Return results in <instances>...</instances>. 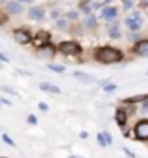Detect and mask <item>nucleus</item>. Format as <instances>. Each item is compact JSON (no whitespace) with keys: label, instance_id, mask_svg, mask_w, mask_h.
<instances>
[{"label":"nucleus","instance_id":"1","mask_svg":"<svg viewBox=\"0 0 148 158\" xmlns=\"http://www.w3.org/2000/svg\"><path fill=\"white\" fill-rule=\"evenodd\" d=\"M94 61L101 63V64H119L124 63V52L119 47L113 45H99L93 51Z\"/></svg>","mask_w":148,"mask_h":158},{"label":"nucleus","instance_id":"2","mask_svg":"<svg viewBox=\"0 0 148 158\" xmlns=\"http://www.w3.org/2000/svg\"><path fill=\"white\" fill-rule=\"evenodd\" d=\"M122 24H124V28L127 30L129 33H133V31H143L145 10H141V9L136 7L134 10L127 12V14L124 16V19H122Z\"/></svg>","mask_w":148,"mask_h":158},{"label":"nucleus","instance_id":"3","mask_svg":"<svg viewBox=\"0 0 148 158\" xmlns=\"http://www.w3.org/2000/svg\"><path fill=\"white\" fill-rule=\"evenodd\" d=\"M58 51L61 54H65V56L75 57V56H80L82 54V45L77 40H63V42L58 44Z\"/></svg>","mask_w":148,"mask_h":158},{"label":"nucleus","instance_id":"4","mask_svg":"<svg viewBox=\"0 0 148 158\" xmlns=\"http://www.w3.org/2000/svg\"><path fill=\"white\" fill-rule=\"evenodd\" d=\"M98 16H99V21H103L105 24H110V23H113V21H117V19H120V9L113 4L105 5V7L98 12Z\"/></svg>","mask_w":148,"mask_h":158},{"label":"nucleus","instance_id":"5","mask_svg":"<svg viewBox=\"0 0 148 158\" xmlns=\"http://www.w3.org/2000/svg\"><path fill=\"white\" fill-rule=\"evenodd\" d=\"M47 18V12H46V7L44 5H32L28 9V19L30 21H35V23H40Z\"/></svg>","mask_w":148,"mask_h":158},{"label":"nucleus","instance_id":"6","mask_svg":"<svg viewBox=\"0 0 148 158\" xmlns=\"http://www.w3.org/2000/svg\"><path fill=\"white\" fill-rule=\"evenodd\" d=\"M122 21L120 19H117V21H113V23L107 24V35L110 40H120L122 37H124V33H122Z\"/></svg>","mask_w":148,"mask_h":158},{"label":"nucleus","instance_id":"7","mask_svg":"<svg viewBox=\"0 0 148 158\" xmlns=\"http://www.w3.org/2000/svg\"><path fill=\"white\" fill-rule=\"evenodd\" d=\"M134 137L138 141H145L148 143V118L139 120L134 125Z\"/></svg>","mask_w":148,"mask_h":158},{"label":"nucleus","instance_id":"8","mask_svg":"<svg viewBox=\"0 0 148 158\" xmlns=\"http://www.w3.org/2000/svg\"><path fill=\"white\" fill-rule=\"evenodd\" d=\"M131 54H134L136 57H148V38L145 37L143 40H139L138 44H133Z\"/></svg>","mask_w":148,"mask_h":158},{"label":"nucleus","instance_id":"9","mask_svg":"<svg viewBox=\"0 0 148 158\" xmlns=\"http://www.w3.org/2000/svg\"><path fill=\"white\" fill-rule=\"evenodd\" d=\"M4 5H5V12L11 16H19V14H23V10H24V4L19 2V0H7Z\"/></svg>","mask_w":148,"mask_h":158},{"label":"nucleus","instance_id":"10","mask_svg":"<svg viewBox=\"0 0 148 158\" xmlns=\"http://www.w3.org/2000/svg\"><path fill=\"white\" fill-rule=\"evenodd\" d=\"M12 37L16 44H21V45H26L32 42V33L28 31V28H16L12 31Z\"/></svg>","mask_w":148,"mask_h":158},{"label":"nucleus","instance_id":"11","mask_svg":"<svg viewBox=\"0 0 148 158\" xmlns=\"http://www.w3.org/2000/svg\"><path fill=\"white\" fill-rule=\"evenodd\" d=\"M99 26V16L96 12L89 16H82V28L84 30H96Z\"/></svg>","mask_w":148,"mask_h":158},{"label":"nucleus","instance_id":"12","mask_svg":"<svg viewBox=\"0 0 148 158\" xmlns=\"http://www.w3.org/2000/svg\"><path fill=\"white\" fill-rule=\"evenodd\" d=\"M127 120H129V113L125 111V108H117L115 110V123L120 129H124L127 125Z\"/></svg>","mask_w":148,"mask_h":158},{"label":"nucleus","instance_id":"13","mask_svg":"<svg viewBox=\"0 0 148 158\" xmlns=\"http://www.w3.org/2000/svg\"><path fill=\"white\" fill-rule=\"evenodd\" d=\"M33 42H35V47L46 45V44L51 42V33L46 31V30H40V31H37V35H35V38H33Z\"/></svg>","mask_w":148,"mask_h":158},{"label":"nucleus","instance_id":"14","mask_svg":"<svg viewBox=\"0 0 148 158\" xmlns=\"http://www.w3.org/2000/svg\"><path fill=\"white\" fill-rule=\"evenodd\" d=\"M38 54H40L44 59H51V57L56 54V49L51 45V42H49V44H46V45L38 47Z\"/></svg>","mask_w":148,"mask_h":158},{"label":"nucleus","instance_id":"15","mask_svg":"<svg viewBox=\"0 0 148 158\" xmlns=\"http://www.w3.org/2000/svg\"><path fill=\"white\" fill-rule=\"evenodd\" d=\"M143 38H145L143 31H133V33L127 31V35H125V40L129 44H138L139 40H143Z\"/></svg>","mask_w":148,"mask_h":158},{"label":"nucleus","instance_id":"16","mask_svg":"<svg viewBox=\"0 0 148 158\" xmlns=\"http://www.w3.org/2000/svg\"><path fill=\"white\" fill-rule=\"evenodd\" d=\"M80 16H82V12H80L79 9H70V10L65 12V18L68 19L70 23H77V21L80 19Z\"/></svg>","mask_w":148,"mask_h":158},{"label":"nucleus","instance_id":"17","mask_svg":"<svg viewBox=\"0 0 148 158\" xmlns=\"http://www.w3.org/2000/svg\"><path fill=\"white\" fill-rule=\"evenodd\" d=\"M38 87H40V90H44V92H51V94H59L61 92V89L58 87V85H52V84H49V82H42Z\"/></svg>","mask_w":148,"mask_h":158},{"label":"nucleus","instance_id":"18","mask_svg":"<svg viewBox=\"0 0 148 158\" xmlns=\"http://www.w3.org/2000/svg\"><path fill=\"white\" fill-rule=\"evenodd\" d=\"M54 26H56V30L58 31H68V28H70V21L63 16V18H59L58 21H54Z\"/></svg>","mask_w":148,"mask_h":158},{"label":"nucleus","instance_id":"19","mask_svg":"<svg viewBox=\"0 0 148 158\" xmlns=\"http://www.w3.org/2000/svg\"><path fill=\"white\" fill-rule=\"evenodd\" d=\"M73 77L77 80H80V82H84V84H89V82H94V77L93 75H87V73H82V71H73Z\"/></svg>","mask_w":148,"mask_h":158},{"label":"nucleus","instance_id":"20","mask_svg":"<svg viewBox=\"0 0 148 158\" xmlns=\"http://www.w3.org/2000/svg\"><path fill=\"white\" fill-rule=\"evenodd\" d=\"M120 2H122V9H124L125 12H131V10H134L136 7H138L136 0H120Z\"/></svg>","mask_w":148,"mask_h":158},{"label":"nucleus","instance_id":"21","mask_svg":"<svg viewBox=\"0 0 148 158\" xmlns=\"http://www.w3.org/2000/svg\"><path fill=\"white\" fill-rule=\"evenodd\" d=\"M79 10L82 12V16H89L94 12L93 4H82V2H79Z\"/></svg>","mask_w":148,"mask_h":158},{"label":"nucleus","instance_id":"22","mask_svg":"<svg viewBox=\"0 0 148 158\" xmlns=\"http://www.w3.org/2000/svg\"><path fill=\"white\" fill-rule=\"evenodd\" d=\"M47 68H49L51 71H54V73H65V71H66V68L63 64H56V63H49Z\"/></svg>","mask_w":148,"mask_h":158},{"label":"nucleus","instance_id":"23","mask_svg":"<svg viewBox=\"0 0 148 158\" xmlns=\"http://www.w3.org/2000/svg\"><path fill=\"white\" fill-rule=\"evenodd\" d=\"M103 92H115V90H117V89H119V85H117V84H113V82H108V84L107 85H103Z\"/></svg>","mask_w":148,"mask_h":158},{"label":"nucleus","instance_id":"24","mask_svg":"<svg viewBox=\"0 0 148 158\" xmlns=\"http://www.w3.org/2000/svg\"><path fill=\"white\" fill-rule=\"evenodd\" d=\"M59 18H63V16H61V10H59V9H52L51 12H49V19H51V21H58Z\"/></svg>","mask_w":148,"mask_h":158},{"label":"nucleus","instance_id":"25","mask_svg":"<svg viewBox=\"0 0 148 158\" xmlns=\"http://www.w3.org/2000/svg\"><path fill=\"white\" fill-rule=\"evenodd\" d=\"M96 141H98V144H99L101 148H107V146H108V144H107V139H105V134H103V132H98Z\"/></svg>","mask_w":148,"mask_h":158},{"label":"nucleus","instance_id":"26","mask_svg":"<svg viewBox=\"0 0 148 158\" xmlns=\"http://www.w3.org/2000/svg\"><path fill=\"white\" fill-rule=\"evenodd\" d=\"M2 141H4L5 144H9V146H12V148H16V143H14L12 139H11L9 134H2Z\"/></svg>","mask_w":148,"mask_h":158},{"label":"nucleus","instance_id":"27","mask_svg":"<svg viewBox=\"0 0 148 158\" xmlns=\"http://www.w3.org/2000/svg\"><path fill=\"white\" fill-rule=\"evenodd\" d=\"M103 134H105V139H107V144H108V146H111V144H113V137H111V134L108 132V130H103Z\"/></svg>","mask_w":148,"mask_h":158},{"label":"nucleus","instance_id":"28","mask_svg":"<svg viewBox=\"0 0 148 158\" xmlns=\"http://www.w3.org/2000/svg\"><path fill=\"white\" fill-rule=\"evenodd\" d=\"M122 151H124V155H125L127 158H136V153H134V151H131V149H129V148H125V146L122 148Z\"/></svg>","mask_w":148,"mask_h":158},{"label":"nucleus","instance_id":"29","mask_svg":"<svg viewBox=\"0 0 148 158\" xmlns=\"http://www.w3.org/2000/svg\"><path fill=\"white\" fill-rule=\"evenodd\" d=\"M26 122L30 123V125H37V123H38V120H37V116H35V115H28Z\"/></svg>","mask_w":148,"mask_h":158},{"label":"nucleus","instance_id":"30","mask_svg":"<svg viewBox=\"0 0 148 158\" xmlns=\"http://www.w3.org/2000/svg\"><path fill=\"white\" fill-rule=\"evenodd\" d=\"M139 111H141V113H146V111H148V98L145 99L143 102H141V106H139Z\"/></svg>","mask_w":148,"mask_h":158},{"label":"nucleus","instance_id":"31","mask_svg":"<svg viewBox=\"0 0 148 158\" xmlns=\"http://www.w3.org/2000/svg\"><path fill=\"white\" fill-rule=\"evenodd\" d=\"M2 90H4V92H7V94H12V96H18V92H16V90H14V89H11V87H2Z\"/></svg>","mask_w":148,"mask_h":158},{"label":"nucleus","instance_id":"32","mask_svg":"<svg viewBox=\"0 0 148 158\" xmlns=\"http://www.w3.org/2000/svg\"><path fill=\"white\" fill-rule=\"evenodd\" d=\"M38 110L40 111H49V106H47L46 102H38Z\"/></svg>","mask_w":148,"mask_h":158},{"label":"nucleus","instance_id":"33","mask_svg":"<svg viewBox=\"0 0 148 158\" xmlns=\"http://www.w3.org/2000/svg\"><path fill=\"white\" fill-rule=\"evenodd\" d=\"M0 61H2V63H9L11 57H9V56H5L4 52H0Z\"/></svg>","mask_w":148,"mask_h":158},{"label":"nucleus","instance_id":"34","mask_svg":"<svg viewBox=\"0 0 148 158\" xmlns=\"http://www.w3.org/2000/svg\"><path fill=\"white\" fill-rule=\"evenodd\" d=\"M87 137H89V134L85 130H82V132H80V139H87Z\"/></svg>","mask_w":148,"mask_h":158},{"label":"nucleus","instance_id":"35","mask_svg":"<svg viewBox=\"0 0 148 158\" xmlns=\"http://www.w3.org/2000/svg\"><path fill=\"white\" fill-rule=\"evenodd\" d=\"M105 2V5H110V4H113V2H119V0H103Z\"/></svg>","mask_w":148,"mask_h":158},{"label":"nucleus","instance_id":"36","mask_svg":"<svg viewBox=\"0 0 148 158\" xmlns=\"http://www.w3.org/2000/svg\"><path fill=\"white\" fill-rule=\"evenodd\" d=\"M122 134H124V137H129V135H131V132H129V130H122Z\"/></svg>","mask_w":148,"mask_h":158},{"label":"nucleus","instance_id":"37","mask_svg":"<svg viewBox=\"0 0 148 158\" xmlns=\"http://www.w3.org/2000/svg\"><path fill=\"white\" fill-rule=\"evenodd\" d=\"M0 99H2V102H4V104H9V106H11V101H9V99H5V98H0Z\"/></svg>","mask_w":148,"mask_h":158},{"label":"nucleus","instance_id":"38","mask_svg":"<svg viewBox=\"0 0 148 158\" xmlns=\"http://www.w3.org/2000/svg\"><path fill=\"white\" fill-rule=\"evenodd\" d=\"M19 2H23V4H33L35 0H19Z\"/></svg>","mask_w":148,"mask_h":158},{"label":"nucleus","instance_id":"39","mask_svg":"<svg viewBox=\"0 0 148 158\" xmlns=\"http://www.w3.org/2000/svg\"><path fill=\"white\" fill-rule=\"evenodd\" d=\"M80 2H82V4H93L94 0H80Z\"/></svg>","mask_w":148,"mask_h":158},{"label":"nucleus","instance_id":"40","mask_svg":"<svg viewBox=\"0 0 148 158\" xmlns=\"http://www.w3.org/2000/svg\"><path fill=\"white\" fill-rule=\"evenodd\" d=\"M5 2H7V0H0V4H5Z\"/></svg>","mask_w":148,"mask_h":158},{"label":"nucleus","instance_id":"41","mask_svg":"<svg viewBox=\"0 0 148 158\" xmlns=\"http://www.w3.org/2000/svg\"><path fill=\"white\" fill-rule=\"evenodd\" d=\"M145 14H146V16H148V9H146V10H145Z\"/></svg>","mask_w":148,"mask_h":158},{"label":"nucleus","instance_id":"42","mask_svg":"<svg viewBox=\"0 0 148 158\" xmlns=\"http://www.w3.org/2000/svg\"><path fill=\"white\" fill-rule=\"evenodd\" d=\"M0 106H2V99H0Z\"/></svg>","mask_w":148,"mask_h":158},{"label":"nucleus","instance_id":"43","mask_svg":"<svg viewBox=\"0 0 148 158\" xmlns=\"http://www.w3.org/2000/svg\"><path fill=\"white\" fill-rule=\"evenodd\" d=\"M70 158H77V156H70Z\"/></svg>","mask_w":148,"mask_h":158},{"label":"nucleus","instance_id":"44","mask_svg":"<svg viewBox=\"0 0 148 158\" xmlns=\"http://www.w3.org/2000/svg\"><path fill=\"white\" fill-rule=\"evenodd\" d=\"M138 2H143V0H138Z\"/></svg>","mask_w":148,"mask_h":158},{"label":"nucleus","instance_id":"45","mask_svg":"<svg viewBox=\"0 0 148 158\" xmlns=\"http://www.w3.org/2000/svg\"><path fill=\"white\" fill-rule=\"evenodd\" d=\"M146 75H148V71H146Z\"/></svg>","mask_w":148,"mask_h":158}]
</instances>
